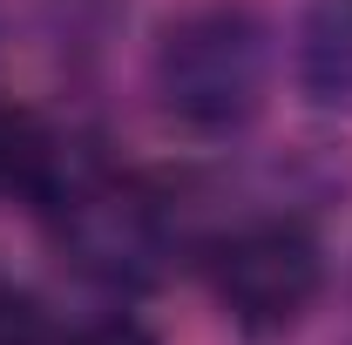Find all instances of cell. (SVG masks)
I'll return each mask as SVG.
<instances>
[{
	"instance_id": "2",
	"label": "cell",
	"mask_w": 352,
	"mask_h": 345,
	"mask_svg": "<svg viewBox=\"0 0 352 345\" xmlns=\"http://www.w3.org/2000/svg\"><path fill=\"white\" fill-rule=\"evenodd\" d=\"M204 278L230 311V325L292 332L325 291V258L298 216H251L204 244Z\"/></svg>"
},
{
	"instance_id": "4",
	"label": "cell",
	"mask_w": 352,
	"mask_h": 345,
	"mask_svg": "<svg viewBox=\"0 0 352 345\" xmlns=\"http://www.w3.org/2000/svg\"><path fill=\"white\" fill-rule=\"evenodd\" d=\"M298 88L318 109H352V0H311L298 21Z\"/></svg>"
},
{
	"instance_id": "6",
	"label": "cell",
	"mask_w": 352,
	"mask_h": 345,
	"mask_svg": "<svg viewBox=\"0 0 352 345\" xmlns=\"http://www.w3.org/2000/svg\"><path fill=\"white\" fill-rule=\"evenodd\" d=\"M0 345H47V318L34 298L0 291Z\"/></svg>"
},
{
	"instance_id": "7",
	"label": "cell",
	"mask_w": 352,
	"mask_h": 345,
	"mask_svg": "<svg viewBox=\"0 0 352 345\" xmlns=\"http://www.w3.org/2000/svg\"><path fill=\"white\" fill-rule=\"evenodd\" d=\"M61 345H156V332L142 325V318H95V325H82L75 339H61Z\"/></svg>"
},
{
	"instance_id": "1",
	"label": "cell",
	"mask_w": 352,
	"mask_h": 345,
	"mask_svg": "<svg viewBox=\"0 0 352 345\" xmlns=\"http://www.w3.org/2000/svg\"><path fill=\"white\" fill-rule=\"evenodd\" d=\"M271 61H278V41L258 0H190L156 34L149 88L176 129L237 135L264 109Z\"/></svg>"
},
{
	"instance_id": "3",
	"label": "cell",
	"mask_w": 352,
	"mask_h": 345,
	"mask_svg": "<svg viewBox=\"0 0 352 345\" xmlns=\"http://www.w3.org/2000/svg\"><path fill=\"white\" fill-rule=\"evenodd\" d=\"M41 210H54V230L68 244V258L102 285H149L176 251V216L156 190L142 183H116L102 170H75L61 176V190Z\"/></svg>"
},
{
	"instance_id": "5",
	"label": "cell",
	"mask_w": 352,
	"mask_h": 345,
	"mask_svg": "<svg viewBox=\"0 0 352 345\" xmlns=\"http://www.w3.org/2000/svg\"><path fill=\"white\" fill-rule=\"evenodd\" d=\"M61 176H68L61 135L47 129L34 109L0 102V190H7V197H34V203H47V197L61 190Z\"/></svg>"
}]
</instances>
